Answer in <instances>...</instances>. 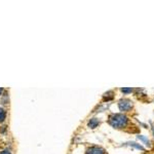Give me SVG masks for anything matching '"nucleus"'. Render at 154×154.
Listing matches in <instances>:
<instances>
[{
	"label": "nucleus",
	"instance_id": "nucleus-7",
	"mask_svg": "<svg viewBox=\"0 0 154 154\" xmlns=\"http://www.w3.org/2000/svg\"><path fill=\"white\" fill-rule=\"evenodd\" d=\"M135 91L133 88H120V91L123 94V95H130V94H131L133 91Z\"/></svg>",
	"mask_w": 154,
	"mask_h": 154
},
{
	"label": "nucleus",
	"instance_id": "nucleus-9",
	"mask_svg": "<svg viewBox=\"0 0 154 154\" xmlns=\"http://www.w3.org/2000/svg\"><path fill=\"white\" fill-rule=\"evenodd\" d=\"M6 117V112L2 108H0V122L4 121V119Z\"/></svg>",
	"mask_w": 154,
	"mask_h": 154
},
{
	"label": "nucleus",
	"instance_id": "nucleus-6",
	"mask_svg": "<svg viewBox=\"0 0 154 154\" xmlns=\"http://www.w3.org/2000/svg\"><path fill=\"white\" fill-rule=\"evenodd\" d=\"M99 125H100V120L98 118H91L88 123L89 128H96Z\"/></svg>",
	"mask_w": 154,
	"mask_h": 154
},
{
	"label": "nucleus",
	"instance_id": "nucleus-3",
	"mask_svg": "<svg viewBox=\"0 0 154 154\" xmlns=\"http://www.w3.org/2000/svg\"><path fill=\"white\" fill-rule=\"evenodd\" d=\"M85 154H107V153L102 147H99V146H91V147H89L88 150H86Z\"/></svg>",
	"mask_w": 154,
	"mask_h": 154
},
{
	"label": "nucleus",
	"instance_id": "nucleus-2",
	"mask_svg": "<svg viewBox=\"0 0 154 154\" xmlns=\"http://www.w3.org/2000/svg\"><path fill=\"white\" fill-rule=\"evenodd\" d=\"M118 109L119 111H121L122 113H125V112H130L131 111L134 107V104L133 102L128 99H121V100L118 101Z\"/></svg>",
	"mask_w": 154,
	"mask_h": 154
},
{
	"label": "nucleus",
	"instance_id": "nucleus-8",
	"mask_svg": "<svg viewBox=\"0 0 154 154\" xmlns=\"http://www.w3.org/2000/svg\"><path fill=\"white\" fill-rule=\"evenodd\" d=\"M113 98H114L113 91H108V93H106L105 95H104V100L107 101V102L113 100Z\"/></svg>",
	"mask_w": 154,
	"mask_h": 154
},
{
	"label": "nucleus",
	"instance_id": "nucleus-1",
	"mask_svg": "<svg viewBox=\"0 0 154 154\" xmlns=\"http://www.w3.org/2000/svg\"><path fill=\"white\" fill-rule=\"evenodd\" d=\"M108 122L114 128L123 130L130 125V118L123 113H113L109 116Z\"/></svg>",
	"mask_w": 154,
	"mask_h": 154
},
{
	"label": "nucleus",
	"instance_id": "nucleus-10",
	"mask_svg": "<svg viewBox=\"0 0 154 154\" xmlns=\"http://www.w3.org/2000/svg\"><path fill=\"white\" fill-rule=\"evenodd\" d=\"M1 154H11V152H9V151H7V150H5V151H2Z\"/></svg>",
	"mask_w": 154,
	"mask_h": 154
},
{
	"label": "nucleus",
	"instance_id": "nucleus-4",
	"mask_svg": "<svg viewBox=\"0 0 154 154\" xmlns=\"http://www.w3.org/2000/svg\"><path fill=\"white\" fill-rule=\"evenodd\" d=\"M125 146H128V147H131V148H134V149H137V150H139V151H145L146 149L145 147H144L143 145H141V144H139V143H137V142H133V141H131V142H126L123 144Z\"/></svg>",
	"mask_w": 154,
	"mask_h": 154
},
{
	"label": "nucleus",
	"instance_id": "nucleus-11",
	"mask_svg": "<svg viewBox=\"0 0 154 154\" xmlns=\"http://www.w3.org/2000/svg\"><path fill=\"white\" fill-rule=\"evenodd\" d=\"M151 131H152V134H153V137H154V126H151Z\"/></svg>",
	"mask_w": 154,
	"mask_h": 154
},
{
	"label": "nucleus",
	"instance_id": "nucleus-5",
	"mask_svg": "<svg viewBox=\"0 0 154 154\" xmlns=\"http://www.w3.org/2000/svg\"><path fill=\"white\" fill-rule=\"evenodd\" d=\"M137 139H138L140 142H142L147 148H150L151 146H152V143H151V141L149 140L148 137H146L144 135H140V134H139V135H137Z\"/></svg>",
	"mask_w": 154,
	"mask_h": 154
}]
</instances>
